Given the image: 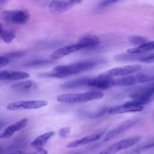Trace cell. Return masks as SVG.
I'll use <instances>...</instances> for the list:
<instances>
[{"label": "cell", "mask_w": 154, "mask_h": 154, "mask_svg": "<svg viewBox=\"0 0 154 154\" xmlns=\"http://www.w3.org/2000/svg\"><path fill=\"white\" fill-rule=\"evenodd\" d=\"M100 63L99 60H85L68 65H61L55 67L52 72L43 73V77L64 78L88 70Z\"/></svg>", "instance_id": "6da1fadb"}, {"label": "cell", "mask_w": 154, "mask_h": 154, "mask_svg": "<svg viewBox=\"0 0 154 154\" xmlns=\"http://www.w3.org/2000/svg\"><path fill=\"white\" fill-rule=\"evenodd\" d=\"M104 94L101 91H87L80 93L62 94L57 96V101L65 103H76L100 99Z\"/></svg>", "instance_id": "7a4b0ae2"}, {"label": "cell", "mask_w": 154, "mask_h": 154, "mask_svg": "<svg viewBox=\"0 0 154 154\" xmlns=\"http://www.w3.org/2000/svg\"><path fill=\"white\" fill-rule=\"evenodd\" d=\"M48 104V101L45 100H20L9 103L7 105V109L10 111L34 109L45 107Z\"/></svg>", "instance_id": "3957f363"}, {"label": "cell", "mask_w": 154, "mask_h": 154, "mask_svg": "<svg viewBox=\"0 0 154 154\" xmlns=\"http://www.w3.org/2000/svg\"><path fill=\"white\" fill-rule=\"evenodd\" d=\"M29 17V13L25 10L5 11L1 14V18L4 20L16 25L26 24Z\"/></svg>", "instance_id": "277c9868"}, {"label": "cell", "mask_w": 154, "mask_h": 154, "mask_svg": "<svg viewBox=\"0 0 154 154\" xmlns=\"http://www.w3.org/2000/svg\"><path fill=\"white\" fill-rule=\"evenodd\" d=\"M140 140L139 136H134L123 139L117 141L112 145L108 146L103 150L101 151L99 153L102 154H113L116 153L123 149L129 148L135 144H137Z\"/></svg>", "instance_id": "5b68a950"}, {"label": "cell", "mask_w": 154, "mask_h": 154, "mask_svg": "<svg viewBox=\"0 0 154 154\" xmlns=\"http://www.w3.org/2000/svg\"><path fill=\"white\" fill-rule=\"evenodd\" d=\"M141 68V66L139 64L126 65L120 67H117L109 69L105 72L100 73L99 75L101 76L107 78H113L115 76H126L132 73H134L139 71Z\"/></svg>", "instance_id": "8992f818"}, {"label": "cell", "mask_w": 154, "mask_h": 154, "mask_svg": "<svg viewBox=\"0 0 154 154\" xmlns=\"http://www.w3.org/2000/svg\"><path fill=\"white\" fill-rule=\"evenodd\" d=\"M138 119H131L129 120H127L126 122H124L123 123H121L118 126L114 128V129H112L111 130L109 131L105 135L104 138H103V142H108L112 140V138H115L116 137L118 136L119 135L123 133L124 131L129 129V128L132 127L134 125H135L138 122Z\"/></svg>", "instance_id": "52a82bcc"}, {"label": "cell", "mask_w": 154, "mask_h": 154, "mask_svg": "<svg viewBox=\"0 0 154 154\" xmlns=\"http://www.w3.org/2000/svg\"><path fill=\"white\" fill-rule=\"evenodd\" d=\"M143 109V106L133 104L128 101L122 105L111 107L107 109V112L109 114H121L127 112H138Z\"/></svg>", "instance_id": "ba28073f"}, {"label": "cell", "mask_w": 154, "mask_h": 154, "mask_svg": "<svg viewBox=\"0 0 154 154\" xmlns=\"http://www.w3.org/2000/svg\"><path fill=\"white\" fill-rule=\"evenodd\" d=\"M87 86L105 90L115 86L114 79L112 78H107L99 75L94 78H89Z\"/></svg>", "instance_id": "9c48e42d"}, {"label": "cell", "mask_w": 154, "mask_h": 154, "mask_svg": "<svg viewBox=\"0 0 154 154\" xmlns=\"http://www.w3.org/2000/svg\"><path fill=\"white\" fill-rule=\"evenodd\" d=\"M104 134V131L98 133L93 134L87 136H85L79 139H77L73 141H72L66 144V147L67 148H75L78 147H81L82 146H85L86 144L93 143L99 140L103 134Z\"/></svg>", "instance_id": "30bf717a"}, {"label": "cell", "mask_w": 154, "mask_h": 154, "mask_svg": "<svg viewBox=\"0 0 154 154\" xmlns=\"http://www.w3.org/2000/svg\"><path fill=\"white\" fill-rule=\"evenodd\" d=\"M81 49V46L77 42L75 44L74 43V44L67 45L55 50L50 55V58L52 60H58L67 55H69L73 52H75Z\"/></svg>", "instance_id": "8fae6325"}, {"label": "cell", "mask_w": 154, "mask_h": 154, "mask_svg": "<svg viewBox=\"0 0 154 154\" xmlns=\"http://www.w3.org/2000/svg\"><path fill=\"white\" fill-rule=\"evenodd\" d=\"M73 5L70 0H52L49 4V10L53 14H60L69 10Z\"/></svg>", "instance_id": "7c38bea8"}, {"label": "cell", "mask_w": 154, "mask_h": 154, "mask_svg": "<svg viewBox=\"0 0 154 154\" xmlns=\"http://www.w3.org/2000/svg\"><path fill=\"white\" fill-rule=\"evenodd\" d=\"M29 77V74L25 72L2 70H0V80L17 81L26 79Z\"/></svg>", "instance_id": "4fadbf2b"}, {"label": "cell", "mask_w": 154, "mask_h": 154, "mask_svg": "<svg viewBox=\"0 0 154 154\" xmlns=\"http://www.w3.org/2000/svg\"><path fill=\"white\" fill-rule=\"evenodd\" d=\"M28 119L26 118L22 119L19 122L8 126L4 131L0 134V139L8 138L13 136V135L17 131L23 129L27 125Z\"/></svg>", "instance_id": "5bb4252c"}, {"label": "cell", "mask_w": 154, "mask_h": 154, "mask_svg": "<svg viewBox=\"0 0 154 154\" xmlns=\"http://www.w3.org/2000/svg\"><path fill=\"white\" fill-rule=\"evenodd\" d=\"M37 88V84L31 80H28L17 82L11 85L13 90L20 92H26L35 90Z\"/></svg>", "instance_id": "9a60e30c"}, {"label": "cell", "mask_w": 154, "mask_h": 154, "mask_svg": "<svg viewBox=\"0 0 154 154\" xmlns=\"http://www.w3.org/2000/svg\"><path fill=\"white\" fill-rule=\"evenodd\" d=\"M100 42V38L95 35H87L81 38L78 43L79 44L81 49L93 48L97 46Z\"/></svg>", "instance_id": "2e32d148"}, {"label": "cell", "mask_w": 154, "mask_h": 154, "mask_svg": "<svg viewBox=\"0 0 154 154\" xmlns=\"http://www.w3.org/2000/svg\"><path fill=\"white\" fill-rule=\"evenodd\" d=\"M54 131H50L46 133H44L37 138H35L32 141L31 143V146L34 148L37 147H42L44 146L48 141L54 135Z\"/></svg>", "instance_id": "e0dca14e"}, {"label": "cell", "mask_w": 154, "mask_h": 154, "mask_svg": "<svg viewBox=\"0 0 154 154\" xmlns=\"http://www.w3.org/2000/svg\"><path fill=\"white\" fill-rule=\"evenodd\" d=\"M154 49V41L146 42L136 47L129 48L127 50L128 53L131 54H138L145 53Z\"/></svg>", "instance_id": "ac0fdd59"}, {"label": "cell", "mask_w": 154, "mask_h": 154, "mask_svg": "<svg viewBox=\"0 0 154 154\" xmlns=\"http://www.w3.org/2000/svg\"><path fill=\"white\" fill-rule=\"evenodd\" d=\"M88 79L89 78H81L79 79H76L63 84L61 85V87L63 88L69 89L78 88L82 86H87Z\"/></svg>", "instance_id": "d6986e66"}, {"label": "cell", "mask_w": 154, "mask_h": 154, "mask_svg": "<svg viewBox=\"0 0 154 154\" xmlns=\"http://www.w3.org/2000/svg\"><path fill=\"white\" fill-rule=\"evenodd\" d=\"M137 84L154 81V70L135 75Z\"/></svg>", "instance_id": "ffe728a7"}, {"label": "cell", "mask_w": 154, "mask_h": 154, "mask_svg": "<svg viewBox=\"0 0 154 154\" xmlns=\"http://www.w3.org/2000/svg\"><path fill=\"white\" fill-rule=\"evenodd\" d=\"M137 84L135 75H126L117 79H114L115 86H129Z\"/></svg>", "instance_id": "44dd1931"}, {"label": "cell", "mask_w": 154, "mask_h": 154, "mask_svg": "<svg viewBox=\"0 0 154 154\" xmlns=\"http://www.w3.org/2000/svg\"><path fill=\"white\" fill-rule=\"evenodd\" d=\"M15 38V34L10 31H4L1 38L6 43H10Z\"/></svg>", "instance_id": "7402d4cb"}, {"label": "cell", "mask_w": 154, "mask_h": 154, "mask_svg": "<svg viewBox=\"0 0 154 154\" xmlns=\"http://www.w3.org/2000/svg\"><path fill=\"white\" fill-rule=\"evenodd\" d=\"M130 40L132 43L137 45L138 46L147 42V40L145 39V38H144L141 36H138V35L132 37Z\"/></svg>", "instance_id": "603a6c76"}, {"label": "cell", "mask_w": 154, "mask_h": 154, "mask_svg": "<svg viewBox=\"0 0 154 154\" xmlns=\"http://www.w3.org/2000/svg\"><path fill=\"white\" fill-rule=\"evenodd\" d=\"M139 60L141 62L146 63H154V53L150 54L149 55H146L144 56H141L140 57Z\"/></svg>", "instance_id": "cb8c5ba5"}, {"label": "cell", "mask_w": 154, "mask_h": 154, "mask_svg": "<svg viewBox=\"0 0 154 154\" xmlns=\"http://www.w3.org/2000/svg\"><path fill=\"white\" fill-rule=\"evenodd\" d=\"M51 63V61L48 60H37L35 61H32L30 62L28 64H26V66H38V65H42V64H49Z\"/></svg>", "instance_id": "d4e9b609"}, {"label": "cell", "mask_w": 154, "mask_h": 154, "mask_svg": "<svg viewBox=\"0 0 154 154\" xmlns=\"http://www.w3.org/2000/svg\"><path fill=\"white\" fill-rule=\"evenodd\" d=\"M70 129L69 127L63 128H61V129H60L59 135L61 137L64 138V137H66V136H67V135L70 133Z\"/></svg>", "instance_id": "484cf974"}, {"label": "cell", "mask_w": 154, "mask_h": 154, "mask_svg": "<svg viewBox=\"0 0 154 154\" xmlns=\"http://www.w3.org/2000/svg\"><path fill=\"white\" fill-rule=\"evenodd\" d=\"M9 58L6 56H0V67H4L8 64Z\"/></svg>", "instance_id": "4316f807"}, {"label": "cell", "mask_w": 154, "mask_h": 154, "mask_svg": "<svg viewBox=\"0 0 154 154\" xmlns=\"http://www.w3.org/2000/svg\"><path fill=\"white\" fill-rule=\"evenodd\" d=\"M23 54L24 53L22 52H14L8 53L7 55H5V56L7 57L8 58H12L19 57L20 56H22Z\"/></svg>", "instance_id": "83f0119b"}, {"label": "cell", "mask_w": 154, "mask_h": 154, "mask_svg": "<svg viewBox=\"0 0 154 154\" xmlns=\"http://www.w3.org/2000/svg\"><path fill=\"white\" fill-rule=\"evenodd\" d=\"M119 0H104L100 4V7L103 8L105 7H107L112 4H114L118 1Z\"/></svg>", "instance_id": "f1b7e54d"}, {"label": "cell", "mask_w": 154, "mask_h": 154, "mask_svg": "<svg viewBox=\"0 0 154 154\" xmlns=\"http://www.w3.org/2000/svg\"><path fill=\"white\" fill-rule=\"evenodd\" d=\"M35 149V153H42V154H45L47 153L48 152L43 149L42 147H37V148H34Z\"/></svg>", "instance_id": "f546056e"}, {"label": "cell", "mask_w": 154, "mask_h": 154, "mask_svg": "<svg viewBox=\"0 0 154 154\" xmlns=\"http://www.w3.org/2000/svg\"><path fill=\"white\" fill-rule=\"evenodd\" d=\"M4 31H5V30H4L2 25L0 24V38L2 37V34H3L4 32Z\"/></svg>", "instance_id": "4dcf8cb0"}, {"label": "cell", "mask_w": 154, "mask_h": 154, "mask_svg": "<svg viewBox=\"0 0 154 154\" xmlns=\"http://www.w3.org/2000/svg\"><path fill=\"white\" fill-rule=\"evenodd\" d=\"M70 1H72L74 4H76V3H79V2H81L82 0H70Z\"/></svg>", "instance_id": "1f68e13d"}, {"label": "cell", "mask_w": 154, "mask_h": 154, "mask_svg": "<svg viewBox=\"0 0 154 154\" xmlns=\"http://www.w3.org/2000/svg\"><path fill=\"white\" fill-rule=\"evenodd\" d=\"M4 125H5V123H4L3 121L0 120V130L4 127Z\"/></svg>", "instance_id": "d6a6232c"}, {"label": "cell", "mask_w": 154, "mask_h": 154, "mask_svg": "<svg viewBox=\"0 0 154 154\" xmlns=\"http://www.w3.org/2000/svg\"><path fill=\"white\" fill-rule=\"evenodd\" d=\"M6 0H0V4H3L5 2Z\"/></svg>", "instance_id": "836d02e7"}]
</instances>
